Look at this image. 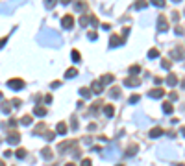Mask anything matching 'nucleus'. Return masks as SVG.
I'll use <instances>...</instances> for the list:
<instances>
[{
    "label": "nucleus",
    "instance_id": "nucleus-1",
    "mask_svg": "<svg viewBox=\"0 0 185 166\" xmlns=\"http://www.w3.org/2000/svg\"><path fill=\"white\" fill-rule=\"evenodd\" d=\"M24 80H21V78H11V80H8V87L9 89H13V90H21V89H24Z\"/></svg>",
    "mask_w": 185,
    "mask_h": 166
},
{
    "label": "nucleus",
    "instance_id": "nucleus-2",
    "mask_svg": "<svg viewBox=\"0 0 185 166\" xmlns=\"http://www.w3.org/2000/svg\"><path fill=\"white\" fill-rule=\"evenodd\" d=\"M148 96L154 98V100H159V98H163L165 96V90L161 89V87H154L152 90H148Z\"/></svg>",
    "mask_w": 185,
    "mask_h": 166
},
{
    "label": "nucleus",
    "instance_id": "nucleus-3",
    "mask_svg": "<svg viewBox=\"0 0 185 166\" xmlns=\"http://www.w3.org/2000/svg\"><path fill=\"white\" fill-rule=\"evenodd\" d=\"M8 142H9L11 146L19 144V142H21V133H19V131H9V135H8Z\"/></svg>",
    "mask_w": 185,
    "mask_h": 166
},
{
    "label": "nucleus",
    "instance_id": "nucleus-4",
    "mask_svg": "<svg viewBox=\"0 0 185 166\" xmlns=\"http://www.w3.org/2000/svg\"><path fill=\"white\" fill-rule=\"evenodd\" d=\"M157 30H159V32H167V30H168V21H167L165 15H159V17H157Z\"/></svg>",
    "mask_w": 185,
    "mask_h": 166
},
{
    "label": "nucleus",
    "instance_id": "nucleus-5",
    "mask_svg": "<svg viewBox=\"0 0 185 166\" xmlns=\"http://www.w3.org/2000/svg\"><path fill=\"white\" fill-rule=\"evenodd\" d=\"M124 85H126V87H139V85H141V80H139L137 76H128V78L124 80Z\"/></svg>",
    "mask_w": 185,
    "mask_h": 166
},
{
    "label": "nucleus",
    "instance_id": "nucleus-6",
    "mask_svg": "<svg viewBox=\"0 0 185 166\" xmlns=\"http://www.w3.org/2000/svg\"><path fill=\"white\" fill-rule=\"evenodd\" d=\"M61 26L65 28V30L72 28V26H74V17H72V15H63V19H61Z\"/></svg>",
    "mask_w": 185,
    "mask_h": 166
},
{
    "label": "nucleus",
    "instance_id": "nucleus-7",
    "mask_svg": "<svg viewBox=\"0 0 185 166\" xmlns=\"http://www.w3.org/2000/svg\"><path fill=\"white\" fill-rule=\"evenodd\" d=\"M89 90H91V92H95V94H100V92H104V85L98 81V80H95V81L91 83Z\"/></svg>",
    "mask_w": 185,
    "mask_h": 166
},
{
    "label": "nucleus",
    "instance_id": "nucleus-8",
    "mask_svg": "<svg viewBox=\"0 0 185 166\" xmlns=\"http://www.w3.org/2000/svg\"><path fill=\"white\" fill-rule=\"evenodd\" d=\"M122 42H124L122 37H119L117 33H113V35H111V39H109V46H111V48H117V46H119V44H122Z\"/></svg>",
    "mask_w": 185,
    "mask_h": 166
},
{
    "label": "nucleus",
    "instance_id": "nucleus-9",
    "mask_svg": "<svg viewBox=\"0 0 185 166\" xmlns=\"http://www.w3.org/2000/svg\"><path fill=\"white\" fill-rule=\"evenodd\" d=\"M74 146H76V140H65L58 146V149H59V153H63V151H67V148H74Z\"/></svg>",
    "mask_w": 185,
    "mask_h": 166
},
{
    "label": "nucleus",
    "instance_id": "nucleus-10",
    "mask_svg": "<svg viewBox=\"0 0 185 166\" xmlns=\"http://www.w3.org/2000/svg\"><path fill=\"white\" fill-rule=\"evenodd\" d=\"M148 135H150L152 139H157V137L163 135V127H152V129L148 131Z\"/></svg>",
    "mask_w": 185,
    "mask_h": 166
},
{
    "label": "nucleus",
    "instance_id": "nucleus-11",
    "mask_svg": "<svg viewBox=\"0 0 185 166\" xmlns=\"http://www.w3.org/2000/svg\"><path fill=\"white\" fill-rule=\"evenodd\" d=\"M46 115V107H43V105H35L33 107V115L32 116H44Z\"/></svg>",
    "mask_w": 185,
    "mask_h": 166
},
{
    "label": "nucleus",
    "instance_id": "nucleus-12",
    "mask_svg": "<svg viewBox=\"0 0 185 166\" xmlns=\"http://www.w3.org/2000/svg\"><path fill=\"white\" fill-rule=\"evenodd\" d=\"M104 113H105L107 118H111V116L115 115V107H113L111 104H104Z\"/></svg>",
    "mask_w": 185,
    "mask_h": 166
},
{
    "label": "nucleus",
    "instance_id": "nucleus-13",
    "mask_svg": "<svg viewBox=\"0 0 185 166\" xmlns=\"http://www.w3.org/2000/svg\"><path fill=\"white\" fill-rule=\"evenodd\" d=\"M78 76V68H74V66H70V68H67V72H65V78H69V80H72V78H76Z\"/></svg>",
    "mask_w": 185,
    "mask_h": 166
},
{
    "label": "nucleus",
    "instance_id": "nucleus-14",
    "mask_svg": "<svg viewBox=\"0 0 185 166\" xmlns=\"http://www.w3.org/2000/svg\"><path fill=\"white\" fill-rule=\"evenodd\" d=\"M165 81H167V85H170V87H174V85H176V83H178V76H176V74H172V72H170V74H168V76H167V80H165Z\"/></svg>",
    "mask_w": 185,
    "mask_h": 166
},
{
    "label": "nucleus",
    "instance_id": "nucleus-15",
    "mask_svg": "<svg viewBox=\"0 0 185 166\" xmlns=\"http://www.w3.org/2000/svg\"><path fill=\"white\" fill-rule=\"evenodd\" d=\"M172 57H178V59L182 61V59H183V46L174 48V50H172Z\"/></svg>",
    "mask_w": 185,
    "mask_h": 166
},
{
    "label": "nucleus",
    "instance_id": "nucleus-16",
    "mask_svg": "<svg viewBox=\"0 0 185 166\" xmlns=\"http://www.w3.org/2000/svg\"><path fill=\"white\" fill-rule=\"evenodd\" d=\"M113 80H115V76H113V74H104V76L98 80V81L102 83V85H105V83H111Z\"/></svg>",
    "mask_w": 185,
    "mask_h": 166
},
{
    "label": "nucleus",
    "instance_id": "nucleus-17",
    "mask_svg": "<svg viewBox=\"0 0 185 166\" xmlns=\"http://www.w3.org/2000/svg\"><path fill=\"white\" fill-rule=\"evenodd\" d=\"M172 111H174V105L170 104V102H163V113H167V115H172Z\"/></svg>",
    "mask_w": 185,
    "mask_h": 166
},
{
    "label": "nucleus",
    "instance_id": "nucleus-18",
    "mask_svg": "<svg viewBox=\"0 0 185 166\" xmlns=\"http://www.w3.org/2000/svg\"><path fill=\"white\" fill-rule=\"evenodd\" d=\"M32 122H33V116H32V115H24V116L21 118V124L22 125H30Z\"/></svg>",
    "mask_w": 185,
    "mask_h": 166
},
{
    "label": "nucleus",
    "instance_id": "nucleus-19",
    "mask_svg": "<svg viewBox=\"0 0 185 166\" xmlns=\"http://www.w3.org/2000/svg\"><path fill=\"white\" fill-rule=\"evenodd\" d=\"M41 155H43V159H52V148H43V151H41Z\"/></svg>",
    "mask_w": 185,
    "mask_h": 166
},
{
    "label": "nucleus",
    "instance_id": "nucleus-20",
    "mask_svg": "<svg viewBox=\"0 0 185 166\" xmlns=\"http://www.w3.org/2000/svg\"><path fill=\"white\" fill-rule=\"evenodd\" d=\"M137 153V144H130L128 148H126V155L130 157V155H135Z\"/></svg>",
    "mask_w": 185,
    "mask_h": 166
},
{
    "label": "nucleus",
    "instance_id": "nucleus-21",
    "mask_svg": "<svg viewBox=\"0 0 185 166\" xmlns=\"http://www.w3.org/2000/svg\"><path fill=\"white\" fill-rule=\"evenodd\" d=\"M109 96H111V98H121V89H119V87H111Z\"/></svg>",
    "mask_w": 185,
    "mask_h": 166
},
{
    "label": "nucleus",
    "instance_id": "nucleus-22",
    "mask_svg": "<svg viewBox=\"0 0 185 166\" xmlns=\"http://www.w3.org/2000/svg\"><path fill=\"white\" fill-rule=\"evenodd\" d=\"M70 57H72V61L74 63H80V59H82V56H80L78 50H72V52H70Z\"/></svg>",
    "mask_w": 185,
    "mask_h": 166
},
{
    "label": "nucleus",
    "instance_id": "nucleus-23",
    "mask_svg": "<svg viewBox=\"0 0 185 166\" xmlns=\"http://www.w3.org/2000/svg\"><path fill=\"white\" fill-rule=\"evenodd\" d=\"M56 129H58V133H59V135H65V133H67V124H65V122H59Z\"/></svg>",
    "mask_w": 185,
    "mask_h": 166
},
{
    "label": "nucleus",
    "instance_id": "nucleus-24",
    "mask_svg": "<svg viewBox=\"0 0 185 166\" xmlns=\"http://www.w3.org/2000/svg\"><path fill=\"white\" fill-rule=\"evenodd\" d=\"M15 155H17V159H24V157L28 155V151H26L24 148H19V149L15 151Z\"/></svg>",
    "mask_w": 185,
    "mask_h": 166
},
{
    "label": "nucleus",
    "instance_id": "nucleus-25",
    "mask_svg": "<svg viewBox=\"0 0 185 166\" xmlns=\"http://www.w3.org/2000/svg\"><path fill=\"white\" fill-rule=\"evenodd\" d=\"M2 113H6V115L11 113V105H9V102H4V104H2Z\"/></svg>",
    "mask_w": 185,
    "mask_h": 166
},
{
    "label": "nucleus",
    "instance_id": "nucleus-26",
    "mask_svg": "<svg viewBox=\"0 0 185 166\" xmlns=\"http://www.w3.org/2000/svg\"><path fill=\"white\" fill-rule=\"evenodd\" d=\"M74 9L76 11H83V9H87V4L85 2H78V4H74Z\"/></svg>",
    "mask_w": 185,
    "mask_h": 166
},
{
    "label": "nucleus",
    "instance_id": "nucleus-27",
    "mask_svg": "<svg viewBox=\"0 0 185 166\" xmlns=\"http://www.w3.org/2000/svg\"><path fill=\"white\" fill-rule=\"evenodd\" d=\"M148 57H150V59H154V57H159V50H157V48H152V50L148 52Z\"/></svg>",
    "mask_w": 185,
    "mask_h": 166
},
{
    "label": "nucleus",
    "instance_id": "nucleus-28",
    "mask_svg": "<svg viewBox=\"0 0 185 166\" xmlns=\"http://www.w3.org/2000/svg\"><path fill=\"white\" fill-rule=\"evenodd\" d=\"M139 72H141V66H139V65H131V66H130V74H131V76H133V74H139Z\"/></svg>",
    "mask_w": 185,
    "mask_h": 166
},
{
    "label": "nucleus",
    "instance_id": "nucleus-29",
    "mask_svg": "<svg viewBox=\"0 0 185 166\" xmlns=\"http://www.w3.org/2000/svg\"><path fill=\"white\" fill-rule=\"evenodd\" d=\"M100 105H104L102 102H100V100H96V102H95V104H93V107H91V113H93V115H95V113H96V111H98V109H100Z\"/></svg>",
    "mask_w": 185,
    "mask_h": 166
},
{
    "label": "nucleus",
    "instance_id": "nucleus-30",
    "mask_svg": "<svg viewBox=\"0 0 185 166\" xmlns=\"http://www.w3.org/2000/svg\"><path fill=\"white\" fill-rule=\"evenodd\" d=\"M21 104H22L21 98H13V100L9 102V105H11V107H15V109H17V107H21Z\"/></svg>",
    "mask_w": 185,
    "mask_h": 166
},
{
    "label": "nucleus",
    "instance_id": "nucleus-31",
    "mask_svg": "<svg viewBox=\"0 0 185 166\" xmlns=\"http://www.w3.org/2000/svg\"><path fill=\"white\" fill-rule=\"evenodd\" d=\"M80 94H82L83 98H89V96H91V90H89L87 87H82V89H80Z\"/></svg>",
    "mask_w": 185,
    "mask_h": 166
},
{
    "label": "nucleus",
    "instance_id": "nucleus-32",
    "mask_svg": "<svg viewBox=\"0 0 185 166\" xmlns=\"http://www.w3.org/2000/svg\"><path fill=\"white\" fill-rule=\"evenodd\" d=\"M87 24H89V15H83V17H80V26H83V28H85Z\"/></svg>",
    "mask_w": 185,
    "mask_h": 166
},
{
    "label": "nucleus",
    "instance_id": "nucleus-33",
    "mask_svg": "<svg viewBox=\"0 0 185 166\" xmlns=\"http://www.w3.org/2000/svg\"><path fill=\"white\" fill-rule=\"evenodd\" d=\"M139 100H141V96H139V94H131V96H130V104H137Z\"/></svg>",
    "mask_w": 185,
    "mask_h": 166
},
{
    "label": "nucleus",
    "instance_id": "nucleus-34",
    "mask_svg": "<svg viewBox=\"0 0 185 166\" xmlns=\"http://www.w3.org/2000/svg\"><path fill=\"white\" fill-rule=\"evenodd\" d=\"M44 129H46V125H44V122H41V124L35 127V135H39L41 131H44Z\"/></svg>",
    "mask_w": 185,
    "mask_h": 166
},
{
    "label": "nucleus",
    "instance_id": "nucleus-35",
    "mask_svg": "<svg viewBox=\"0 0 185 166\" xmlns=\"http://www.w3.org/2000/svg\"><path fill=\"white\" fill-rule=\"evenodd\" d=\"M161 66H163V68H167V70H168V68L172 66V63H170V59H163V61H161Z\"/></svg>",
    "mask_w": 185,
    "mask_h": 166
},
{
    "label": "nucleus",
    "instance_id": "nucleus-36",
    "mask_svg": "<svg viewBox=\"0 0 185 166\" xmlns=\"http://www.w3.org/2000/svg\"><path fill=\"white\" fill-rule=\"evenodd\" d=\"M44 137H46V140H54L56 133H52V131H44Z\"/></svg>",
    "mask_w": 185,
    "mask_h": 166
},
{
    "label": "nucleus",
    "instance_id": "nucleus-37",
    "mask_svg": "<svg viewBox=\"0 0 185 166\" xmlns=\"http://www.w3.org/2000/svg\"><path fill=\"white\" fill-rule=\"evenodd\" d=\"M146 6H148V2H143V0H141V2H137V4H135V7H137V9H144V7H146Z\"/></svg>",
    "mask_w": 185,
    "mask_h": 166
},
{
    "label": "nucleus",
    "instance_id": "nucleus-38",
    "mask_svg": "<svg viewBox=\"0 0 185 166\" xmlns=\"http://www.w3.org/2000/svg\"><path fill=\"white\" fill-rule=\"evenodd\" d=\"M154 6H157V7H165V2H163V0H154Z\"/></svg>",
    "mask_w": 185,
    "mask_h": 166
},
{
    "label": "nucleus",
    "instance_id": "nucleus-39",
    "mask_svg": "<svg viewBox=\"0 0 185 166\" xmlns=\"http://www.w3.org/2000/svg\"><path fill=\"white\" fill-rule=\"evenodd\" d=\"M82 166H93L91 159H82Z\"/></svg>",
    "mask_w": 185,
    "mask_h": 166
},
{
    "label": "nucleus",
    "instance_id": "nucleus-40",
    "mask_svg": "<svg viewBox=\"0 0 185 166\" xmlns=\"http://www.w3.org/2000/svg\"><path fill=\"white\" fill-rule=\"evenodd\" d=\"M50 87H52V89H58V87H61V81H59V80H56V81H52Z\"/></svg>",
    "mask_w": 185,
    "mask_h": 166
},
{
    "label": "nucleus",
    "instance_id": "nucleus-41",
    "mask_svg": "<svg viewBox=\"0 0 185 166\" xmlns=\"http://www.w3.org/2000/svg\"><path fill=\"white\" fill-rule=\"evenodd\" d=\"M176 33L178 35H183V26H176Z\"/></svg>",
    "mask_w": 185,
    "mask_h": 166
},
{
    "label": "nucleus",
    "instance_id": "nucleus-42",
    "mask_svg": "<svg viewBox=\"0 0 185 166\" xmlns=\"http://www.w3.org/2000/svg\"><path fill=\"white\" fill-rule=\"evenodd\" d=\"M96 37H98L96 32H91V33H89V39H91V41H96Z\"/></svg>",
    "mask_w": 185,
    "mask_h": 166
},
{
    "label": "nucleus",
    "instance_id": "nucleus-43",
    "mask_svg": "<svg viewBox=\"0 0 185 166\" xmlns=\"http://www.w3.org/2000/svg\"><path fill=\"white\" fill-rule=\"evenodd\" d=\"M170 100H178V92H170Z\"/></svg>",
    "mask_w": 185,
    "mask_h": 166
},
{
    "label": "nucleus",
    "instance_id": "nucleus-44",
    "mask_svg": "<svg viewBox=\"0 0 185 166\" xmlns=\"http://www.w3.org/2000/svg\"><path fill=\"white\" fill-rule=\"evenodd\" d=\"M44 100H46V104H50V102H52V96H50V94H46V96H44Z\"/></svg>",
    "mask_w": 185,
    "mask_h": 166
},
{
    "label": "nucleus",
    "instance_id": "nucleus-45",
    "mask_svg": "<svg viewBox=\"0 0 185 166\" xmlns=\"http://www.w3.org/2000/svg\"><path fill=\"white\" fill-rule=\"evenodd\" d=\"M6 41H8V39H6V37H4V39H0V48H2V46H4V44H6Z\"/></svg>",
    "mask_w": 185,
    "mask_h": 166
},
{
    "label": "nucleus",
    "instance_id": "nucleus-46",
    "mask_svg": "<svg viewBox=\"0 0 185 166\" xmlns=\"http://www.w3.org/2000/svg\"><path fill=\"white\" fill-rule=\"evenodd\" d=\"M65 166H76V164H74V163H67Z\"/></svg>",
    "mask_w": 185,
    "mask_h": 166
},
{
    "label": "nucleus",
    "instance_id": "nucleus-47",
    "mask_svg": "<svg viewBox=\"0 0 185 166\" xmlns=\"http://www.w3.org/2000/svg\"><path fill=\"white\" fill-rule=\"evenodd\" d=\"M0 166H6V163H2V161H0Z\"/></svg>",
    "mask_w": 185,
    "mask_h": 166
},
{
    "label": "nucleus",
    "instance_id": "nucleus-48",
    "mask_svg": "<svg viewBox=\"0 0 185 166\" xmlns=\"http://www.w3.org/2000/svg\"><path fill=\"white\" fill-rule=\"evenodd\" d=\"M176 166H183V164H182V163H178V164H176Z\"/></svg>",
    "mask_w": 185,
    "mask_h": 166
},
{
    "label": "nucleus",
    "instance_id": "nucleus-49",
    "mask_svg": "<svg viewBox=\"0 0 185 166\" xmlns=\"http://www.w3.org/2000/svg\"><path fill=\"white\" fill-rule=\"evenodd\" d=\"M0 100H2V92H0Z\"/></svg>",
    "mask_w": 185,
    "mask_h": 166
}]
</instances>
